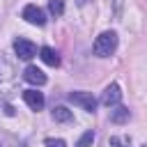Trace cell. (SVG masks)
Returning <instances> with one entry per match:
<instances>
[{
    "label": "cell",
    "instance_id": "1",
    "mask_svg": "<svg viewBox=\"0 0 147 147\" xmlns=\"http://www.w3.org/2000/svg\"><path fill=\"white\" fill-rule=\"evenodd\" d=\"M94 55H99V57H108V55H113L115 53V48H117V32H113V30H106V32H101L96 39H94Z\"/></svg>",
    "mask_w": 147,
    "mask_h": 147
},
{
    "label": "cell",
    "instance_id": "2",
    "mask_svg": "<svg viewBox=\"0 0 147 147\" xmlns=\"http://www.w3.org/2000/svg\"><path fill=\"white\" fill-rule=\"evenodd\" d=\"M67 99H69L74 106H80V108L87 110V113H94V108H96V99L92 96V92H69Z\"/></svg>",
    "mask_w": 147,
    "mask_h": 147
},
{
    "label": "cell",
    "instance_id": "3",
    "mask_svg": "<svg viewBox=\"0 0 147 147\" xmlns=\"http://www.w3.org/2000/svg\"><path fill=\"white\" fill-rule=\"evenodd\" d=\"M21 16H23L28 23H32V25H44V23H46V14H44V9L37 7V5H25Z\"/></svg>",
    "mask_w": 147,
    "mask_h": 147
},
{
    "label": "cell",
    "instance_id": "4",
    "mask_svg": "<svg viewBox=\"0 0 147 147\" xmlns=\"http://www.w3.org/2000/svg\"><path fill=\"white\" fill-rule=\"evenodd\" d=\"M119 99H122V87H119L117 83H110V85L103 90V94H101V103H103L106 108L117 106V103H119Z\"/></svg>",
    "mask_w": 147,
    "mask_h": 147
},
{
    "label": "cell",
    "instance_id": "5",
    "mask_svg": "<svg viewBox=\"0 0 147 147\" xmlns=\"http://www.w3.org/2000/svg\"><path fill=\"white\" fill-rule=\"evenodd\" d=\"M14 53L21 57V60H32L37 55V46L28 39H16L14 41Z\"/></svg>",
    "mask_w": 147,
    "mask_h": 147
},
{
    "label": "cell",
    "instance_id": "6",
    "mask_svg": "<svg viewBox=\"0 0 147 147\" xmlns=\"http://www.w3.org/2000/svg\"><path fill=\"white\" fill-rule=\"evenodd\" d=\"M23 78H25L30 85H37V87L46 85V74H44L39 67H34V64H28V67H25V71H23Z\"/></svg>",
    "mask_w": 147,
    "mask_h": 147
},
{
    "label": "cell",
    "instance_id": "7",
    "mask_svg": "<svg viewBox=\"0 0 147 147\" xmlns=\"http://www.w3.org/2000/svg\"><path fill=\"white\" fill-rule=\"evenodd\" d=\"M23 101H25L32 110H41V108H44V103H46L44 94H41L39 90H34V87H30V90H25V92H23Z\"/></svg>",
    "mask_w": 147,
    "mask_h": 147
},
{
    "label": "cell",
    "instance_id": "8",
    "mask_svg": "<svg viewBox=\"0 0 147 147\" xmlns=\"http://www.w3.org/2000/svg\"><path fill=\"white\" fill-rule=\"evenodd\" d=\"M39 57H41L48 67H57V64H60V55H57V51H53L51 46H41V48H39Z\"/></svg>",
    "mask_w": 147,
    "mask_h": 147
},
{
    "label": "cell",
    "instance_id": "9",
    "mask_svg": "<svg viewBox=\"0 0 147 147\" xmlns=\"http://www.w3.org/2000/svg\"><path fill=\"white\" fill-rule=\"evenodd\" d=\"M129 117H131V110L124 108V106H115V110H110V122L113 124H124V122H129Z\"/></svg>",
    "mask_w": 147,
    "mask_h": 147
},
{
    "label": "cell",
    "instance_id": "10",
    "mask_svg": "<svg viewBox=\"0 0 147 147\" xmlns=\"http://www.w3.org/2000/svg\"><path fill=\"white\" fill-rule=\"evenodd\" d=\"M53 119H55V122L67 124V122H71V119H74V113H71L67 106H55V108H53Z\"/></svg>",
    "mask_w": 147,
    "mask_h": 147
},
{
    "label": "cell",
    "instance_id": "11",
    "mask_svg": "<svg viewBox=\"0 0 147 147\" xmlns=\"http://www.w3.org/2000/svg\"><path fill=\"white\" fill-rule=\"evenodd\" d=\"M48 9L53 16H62L64 14V0H48Z\"/></svg>",
    "mask_w": 147,
    "mask_h": 147
},
{
    "label": "cell",
    "instance_id": "12",
    "mask_svg": "<svg viewBox=\"0 0 147 147\" xmlns=\"http://www.w3.org/2000/svg\"><path fill=\"white\" fill-rule=\"evenodd\" d=\"M92 142H94V131H85L80 136V140L76 142V147H90Z\"/></svg>",
    "mask_w": 147,
    "mask_h": 147
},
{
    "label": "cell",
    "instance_id": "13",
    "mask_svg": "<svg viewBox=\"0 0 147 147\" xmlns=\"http://www.w3.org/2000/svg\"><path fill=\"white\" fill-rule=\"evenodd\" d=\"M129 138H119V136H113L110 138V147H129Z\"/></svg>",
    "mask_w": 147,
    "mask_h": 147
},
{
    "label": "cell",
    "instance_id": "14",
    "mask_svg": "<svg viewBox=\"0 0 147 147\" xmlns=\"http://www.w3.org/2000/svg\"><path fill=\"white\" fill-rule=\"evenodd\" d=\"M46 147H67L62 138H46Z\"/></svg>",
    "mask_w": 147,
    "mask_h": 147
},
{
    "label": "cell",
    "instance_id": "15",
    "mask_svg": "<svg viewBox=\"0 0 147 147\" xmlns=\"http://www.w3.org/2000/svg\"><path fill=\"white\" fill-rule=\"evenodd\" d=\"M142 147H147V142H145V145H142Z\"/></svg>",
    "mask_w": 147,
    "mask_h": 147
}]
</instances>
